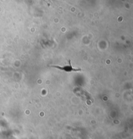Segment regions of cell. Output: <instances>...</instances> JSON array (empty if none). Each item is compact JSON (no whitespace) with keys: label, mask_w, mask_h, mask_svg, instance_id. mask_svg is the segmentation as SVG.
<instances>
[{"label":"cell","mask_w":133,"mask_h":139,"mask_svg":"<svg viewBox=\"0 0 133 139\" xmlns=\"http://www.w3.org/2000/svg\"><path fill=\"white\" fill-rule=\"evenodd\" d=\"M53 67L55 68H58L61 69V70H66L68 71V72H69V71H79L81 70V69L79 68H73L71 67V65L69 64V66H64V68H62V67H60V66H54Z\"/></svg>","instance_id":"cell-1"}]
</instances>
